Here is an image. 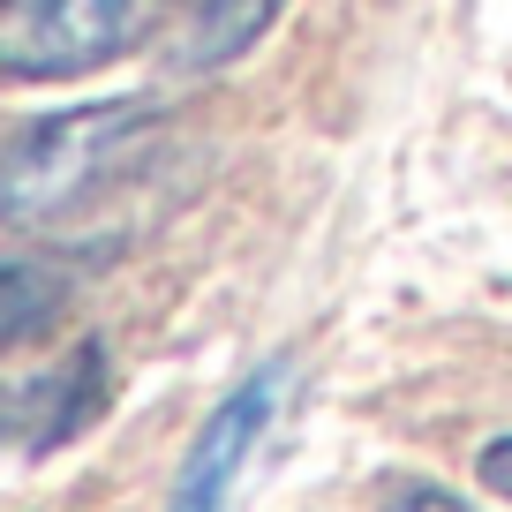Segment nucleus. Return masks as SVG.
Instances as JSON below:
<instances>
[{
  "instance_id": "nucleus-1",
  "label": "nucleus",
  "mask_w": 512,
  "mask_h": 512,
  "mask_svg": "<svg viewBox=\"0 0 512 512\" xmlns=\"http://www.w3.org/2000/svg\"><path fill=\"white\" fill-rule=\"evenodd\" d=\"M166 113L151 98H91V106L46 113L0 144V226L16 234H61L91 219L113 189L151 166Z\"/></svg>"
},
{
  "instance_id": "nucleus-2",
  "label": "nucleus",
  "mask_w": 512,
  "mask_h": 512,
  "mask_svg": "<svg viewBox=\"0 0 512 512\" xmlns=\"http://www.w3.org/2000/svg\"><path fill=\"white\" fill-rule=\"evenodd\" d=\"M174 0H0V76L68 83L166 31Z\"/></svg>"
},
{
  "instance_id": "nucleus-3",
  "label": "nucleus",
  "mask_w": 512,
  "mask_h": 512,
  "mask_svg": "<svg viewBox=\"0 0 512 512\" xmlns=\"http://www.w3.org/2000/svg\"><path fill=\"white\" fill-rule=\"evenodd\" d=\"M287 384H294V362H287V354H272V362H256L249 377L211 407L204 430L189 437V452H181V467H174L166 512H234L241 467H249V452L264 445L279 400H287Z\"/></svg>"
},
{
  "instance_id": "nucleus-4",
  "label": "nucleus",
  "mask_w": 512,
  "mask_h": 512,
  "mask_svg": "<svg viewBox=\"0 0 512 512\" xmlns=\"http://www.w3.org/2000/svg\"><path fill=\"white\" fill-rule=\"evenodd\" d=\"M279 16H287V0H174L166 8V61L181 76L226 68L272 31Z\"/></svg>"
},
{
  "instance_id": "nucleus-5",
  "label": "nucleus",
  "mask_w": 512,
  "mask_h": 512,
  "mask_svg": "<svg viewBox=\"0 0 512 512\" xmlns=\"http://www.w3.org/2000/svg\"><path fill=\"white\" fill-rule=\"evenodd\" d=\"M68 309V279L46 264H0V347H23V339H46Z\"/></svg>"
},
{
  "instance_id": "nucleus-6",
  "label": "nucleus",
  "mask_w": 512,
  "mask_h": 512,
  "mask_svg": "<svg viewBox=\"0 0 512 512\" xmlns=\"http://www.w3.org/2000/svg\"><path fill=\"white\" fill-rule=\"evenodd\" d=\"M384 512H475V505H467L460 490H445V482H407Z\"/></svg>"
},
{
  "instance_id": "nucleus-7",
  "label": "nucleus",
  "mask_w": 512,
  "mask_h": 512,
  "mask_svg": "<svg viewBox=\"0 0 512 512\" xmlns=\"http://www.w3.org/2000/svg\"><path fill=\"white\" fill-rule=\"evenodd\" d=\"M475 475H482V490H497V497L512 505V430L490 437V445L475 452Z\"/></svg>"
},
{
  "instance_id": "nucleus-8",
  "label": "nucleus",
  "mask_w": 512,
  "mask_h": 512,
  "mask_svg": "<svg viewBox=\"0 0 512 512\" xmlns=\"http://www.w3.org/2000/svg\"><path fill=\"white\" fill-rule=\"evenodd\" d=\"M16 430V392H0V437Z\"/></svg>"
}]
</instances>
